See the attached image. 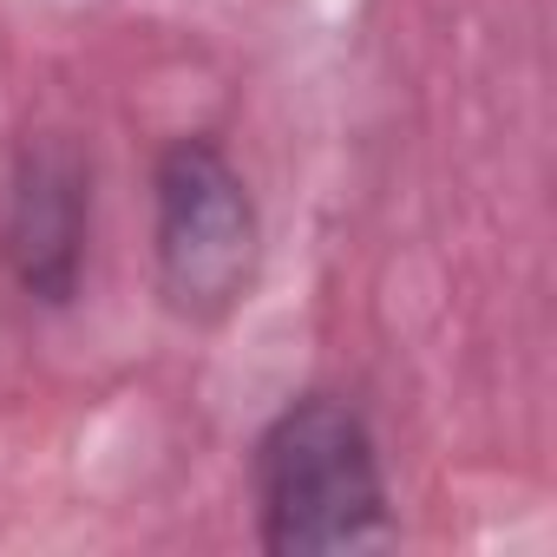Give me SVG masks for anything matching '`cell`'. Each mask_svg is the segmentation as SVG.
<instances>
[{
    "instance_id": "cell-3",
    "label": "cell",
    "mask_w": 557,
    "mask_h": 557,
    "mask_svg": "<svg viewBox=\"0 0 557 557\" xmlns=\"http://www.w3.org/2000/svg\"><path fill=\"white\" fill-rule=\"evenodd\" d=\"M92 236V171L66 138H27L0 210V256L27 302L66 309L86 275Z\"/></svg>"
},
{
    "instance_id": "cell-1",
    "label": "cell",
    "mask_w": 557,
    "mask_h": 557,
    "mask_svg": "<svg viewBox=\"0 0 557 557\" xmlns=\"http://www.w3.org/2000/svg\"><path fill=\"white\" fill-rule=\"evenodd\" d=\"M256 537L275 557L315 550H368L394 537L387 466L368 413L348 394H296L275 407L249 453Z\"/></svg>"
},
{
    "instance_id": "cell-2",
    "label": "cell",
    "mask_w": 557,
    "mask_h": 557,
    "mask_svg": "<svg viewBox=\"0 0 557 557\" xmlns=\"http://www.w3.org/2000/svg\"><path fill=\"white\" fill-rule=\"evenodd\" d=\"M151 256L171 315L210 329L236 315L262 269V216L236 158L210 138H171L151 164Z\"/></svg>"
}]
</instances>
